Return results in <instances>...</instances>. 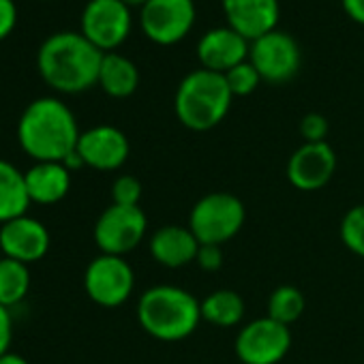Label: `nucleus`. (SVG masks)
<instances>
[{
	"label": "nucleus",
	"mask_w": 364,
	"mask_h": 364,
	"mask_svg": "<svg viewBox=\"0 0 364 364\" xmlns=\"http://www.w3.org/2000/svg\"><path fill=\"white\" fill-rule=\"evenodd\" d=\"M103 52L82 33L63 31L50 35L37 52V71L56 92L77 95L99 84Z\"/></svg>",
	"instance_id": "obj_1"
},
{
	"label": "nucleus",
	"mask_w": 364,
	"mask_h": 364,
	"mask_svg": "<svg viewBox=\"0 0 364 364\" xmlns=\"http://www.w3.org/2000/svg\"><path fill=\"white\" fill-rule=\"evenodd\" d=\"M80 135L75 114L56 97H41L28 103L18 122V141L35 163H63L77 148Z\"/></svg>",
	"instance_id": "obj_2"
},
{
	"label": "nucleus",
	"mask_w": 364,
	"mask_h": 364,
	"mask_svg": "<svg viewBox=\"0 0 364 364\" xmlns=\"http://www.w3.org/2000/svg\"><path fill=\"white\" fill-rule=\"evenodd\" d=\"M137 321L156 341L173 343L191 336L202 321L200 300L176 285H154L139 296Z\"/></svg>",
	"instance_id": "obj_3"
},
{
	"label": "nucleus",
	"mask_w": 364,
	"mask_h": 364,
	"mask_svg": "<svg viewBox=\"0 0 364 364\" xmlns=\"http://www.w3.org/2000/svg\"><path fill=\"white\" fill-rule=\"evenodd\" d=\"M232 101L234 95L225 82V75L200 67L187 73L178 84L173 95V112L185 129L204 133L225 120Z\"/></svg>",
	"instance_id": "obj_4"
},
{
	"label": "nucleus",
	"mask_w": 364,
	"mask_h": 364,
	"mask_svg": "<svg viewBox=\"0 0 364 364\" xmlns=\"http://www.w3.org/2000/svg\"><path fill=\"white\" fill-rule=\"evenodd\" d=\"M247 219L240 198L225 191H215L200 198L189 213V230L200 245L223 247L238 236Z\"/></svg>",
	"instance_id": "obj_5"
},
{
	"label": "nucleus",
	"mask_w": 364,
	"mask_h": 364,
	"mask_svg": "<svg viewBox=\"0 0 364 364\" xmlns=\"http://www.w3.org/2000/svg\"><path fill=\"white\" fill-rule=\"evenodd\" d=\"M131 28V7L122 0H88L80 18V33L103 54L116 52L129 39Z\"/></svg>",
	"instance_id": "obj_6"
},
{
	"label": "nucleus",
	"mask_w": 364,
	"mask_h": 364,
	"mask_svg": "<svg viewBox=\"0 0 364 364\" xmlns=\"http://www.w3.org/2000/svg\"><path fill=\"white\" fill-rule=\"evenodd\" d=\"M291 349V328L272 317H259L240 328L234 341L242 364H279Z\"/></svg>",
	"instance_id": "obj_7"
},
{
	"label": "nucleus",
	"mask_w": 364,
	"mask_h": 364,
	"mask_svg": "<svg viewBox=\"0 0 364 364\" xmlns=\"http://www.w3.org/2000/svg\"><path fill=\"white\" fill-rule=\"evenodd\" d=\"M148 232V219L139 206H107L95 223V242L101 253L124 257L139 247Z\"/></svg>",
	"instance_id": "obj_8"
},
{
	"label": "nucleus",
	"mask_w": 364,
	"mask_h": 364,
	"mask_svg": "<svg viewBox=\"0 0 364 364\" xmlns=\"http://www.w3.org/2000/svg\"><path fill=\"white\" fill-rule=\"evenodd\" d=\"M198 11L193 0H150L139 9L141 33L156 46H176L185 39L193 24Z\"/></svg>",
	"instance_id": "obj_9"
},
{
	"label": "nucleus",
	"mask_w": 364,
	"mask_h": 364,
	"mask_svg": "<svg viewBox=\"0 0 364 364\" xmlns=\"http://www.w3.org/2000/svg\"><path fill=\"white\" fill-rule=\"evenodd\" d=\"M249 63L257 69L262 82L285 84L298 75L302 65V52L291 35L277 28L251 41Z\"/></svg>",
	"instance_id": "obj_10"
},
{
	"label": "nucleus",
	"mask_w": 364,
	"mask_h": 364,
	"mask_svg": "<svg viewBox=\"0 0 364 364\" xmlns=\"http://www.w3.org/2000/svg\"><path fill=\"white\" fill-rule=\"evenodd\" d=\"M135 287V274L131 264L118 255L101 253L84 272V289L88 298L105 309L124 304Z\"/></svg>",
	"instance_id": "obj_11"
},
{
	"label": "nucleus",
	"mask_w": 364,
	"mask_h": 364,
	"mask_svg": "<svg viewBox=\"0 0 364 364\" xmlns=\"http://www.w3.org/2000/svg\"><path fill=\"white\" fill-rule=\"evenodd\" d=\"M336 171V152L328 141L302 144L287 161L285 176L298 191H319L332 180Z\"/></svg>",
	"instance_id": "obj_12"
},
{
	"label": "nucleus",
	"mask_w": 364,
	"mask_h": 364,
	"mask_svg": "<svg viewBox=\"0 0 364 364\" xmlns=\"http://www.w3.org/2000/svg\"><path fill=\"white\" fill-rule=\"evenodd\" d=\"M75 150L86 167L99 171H114L127 163L131 146L127 135L118 127L97 124L88 131H82Z\"/></svg>",
	"instance_id": "obj_13"
},
{
	"label": "nucleus",
	"mask_w": 364,
	"mask_h": 364,
	"mask_svg": "<svg viewBox=\"0 0 364 364\" xmlns=\"http://www.w3.org/2000/svg\"><path fill=\"white\" fill-rule=\"evenodd\" d=\"M0 249L3 255L22 264H35L50 251L48 228L28 215L18 217L5 225H0Z\"/></svg>",
	"instance_id": "obj_14"
},
{
	"label": "nucleus",
	"mask_w": 364,
	"mask_h": 364,
	"mask_svg": "<svg viewBox=\"0 0 364 364\" xmlns=\"http://www.w3.org/2000/svg\"><path fill=\"white\" fill-rule=\"evenodd\" d=\"M228 26L249 43L277 31L281 18L279 0H221Z\"/></svg>",
	"instance_id": "obj_15"
},
{
	"label": "nucleus",
	"mask_w": 364,
	"mask_h": 364,
	"mask_svg": "<svg viewBox=\"0 0 364 364\" xmlns=\"http://www.w3.org/2000/svg\"><path fill=\"white\" fill-rule=\"evenodd\" d=\"M251 43L232 31L230 26H217L208 31L198 43V60L202 69L225 75L230 69L249 60Z\"/></svg>",
	"instance_id": "obj_16"
},
{
	"label": "nucleus",
	"mask_w": 364,
	"mask_h": 364,
	"mask_svg": "<svg viewBox=\"0 0 364 364\" xmlns=\"http://www.w3.org/2000/svg\"><path fill=\"white\" fill-rule=\"evenodd\" d=\"M148 251L165 268H185L196 262L200 242L189 225H163L150 236Z\"/></svg>",
	"instance_id": "obj_17"
},
{
	"label": "nucleus",
	"mask_w": 364,
	"mask_h": 364,
	"mask_svg": "<svg viewBox=\"0 0 364 364\" xmlns=\"http://www.w3.org/2000/svg\"><path fill=\"white\" fill-rule=\"evenodd\" d=\"M26 178V191L33 204L52 206L67 198L71 189V171L58 161H39L28 171Z\"/></svg>",
	"instance_id": "obj_18"
},
{
	"label": "nucleus",
	"mask_w": 364,
	"mask_h": 364,
	"mask_svg": "<svg viewBox=\"0 0 364 364\" xmlns=\"http://www.w3.org/2000/svg\"><path fill=\"white\" fill-rule=\"evenodd\" d=\"M99 86L112 99H127L139 86V69L131 58L118 52L103 54L99 69Z\"/></svg>",
	"instance_id": "obj_19"
},
{
	"label": "nucleus",
	"mask_w": 364,
	"mask_h": 364,
	"mask_svg": "<svg viewBox=\"0 0 364 364\" xmlns=\"http://www.w3.org/2000/svg\"><path fill=\"white\" fill-rule=\"evenodd\" d=\"M31 198L26 191V178L14 163L0 159V225H5L18 217H24Z\"/></svg>",
	"instance_id": "obj_20"
},
{
	"label": "nucleus",
	"mask_w": 364,
	"mask_h": 364,
	"mask_svg": "<svg viewBox=\"0 0 364 364\" xmlns=\"http://www.w3.org/2000/svg\"><path fill=\"white\" fill-rule=\"evenodd\" d=\"M200 304L202 319L217 328H234L245 317V300L234 289H215Z\"/></svg>",
	"instance_id": "obj_21"
},
{
	"label": "nucleus",
	"mask_w": 364,
	"mask_h": 364,
	"mask_svg": "<svg viewBox=\"0 0 364 364\" xmlns=\"http://www.w3.org/2000/svg\"><path fill=\"white\" fill-rule=\"evenodd\" d=\"M31 289V270L26 264L3 257L0 259V304L11 309L20 304Z\"/></svg>",
	"instance_id": "obj_22"
},
{
	"label": "nucleus",
	"mask_w": 364,
	"mask_h": 364,
	"mask_svg": "<svg viewBox=\"0 0 364 364\" xmlns=\"http://www.w3.org/2000/svg\"><path fill=\"white\" fill-rule=\"evenodd\" d=\"M304 309H306V300L298 287L279 285L268 296V313L266 315L277 319L279 323H285L291 328V323H296L302 317Z\"/></svg>",
	"instance_id": "obj_23"
},
{
	"label": "nucleus",
	"mask_w": 364,
	"mask_h": 364,
	"mask_svg": "<svg viewBox=\"0 0 364 364\" xmlns=\"http://www.w3.org/2000/svg\"><path fill=\"white\" fill-rule=\"evenodd\" d=\"M338 236L345 249L364 259V204H358L345 213L338 228Z\"/></svg>",
	"instance_id": "obj_24"
},
{
	"label": "nucleus",
	"mask_w": 364,
	"mask_h": 364,
	"mask_svg": "<svg viewBox=\"0 0 364 364\" xmlns=\"http://www.w3.org/2000/svg\"><path fill=\"white\" fill-rule=\"evenodd\" d=\"M225 82H228L234 99H236V97H249V95H253L257 90L262 77H259L257 69L249 60H245V63H240L238 67H234V69H230L225 73Z\"/></svg>",
	"instance_id": "obj_25"
},
{
	"label": "nucleus",
	"mask_w": 364,
	"mask_h": 364,
	"mask_svg": "<svg viewBox=\"0 0 364 364\" xmlns=\"http://www.w3.org/2000/svg\"><path fill=\"white\" fill-rule=\"evenodd\" d=\"M141 200V182L135 176H118L112 185V204L118 206H139Z\"/></svg>",
	"instance_id": "obj_26"
},
{
	"label": "nucleus",
	"mask_w": 364,
	"mask_h": 364,
	"mask_svg": "<svg viewBox=\"0 0 364 364\" xmlns=\"http://www.w3.org/2000/svg\"><path fill=\"white\" fill-rule=\"evenodd\" d=\"M328 131H330L328 118L321 116V114H317V112L306 114V116L300 120V135H302L304 144H319V141H326Z\"/></svg>",
	"instance_id": "obj_27"
},
{
	"label": "nucleus",
	"mask_w": 364,
	"mask_h": 364,
	"mask_svg": "<svg viewBox=\"0 0 364 364\" xmlns=\"http://www.w3.org/2000/svg\"><path fill=\"white\" fill-rule=\"evenodd\" d=\"M196 264L204 272H217L223 266V247H217V245H200Z\"/></svg>",
	"instance_id": "obj_28"
},
{
	"label": "nucleus",
	"mask_w": 364,
	"mask_h": 364,
	"mask_svg": "<svg viewBox=\"0 0 364 364\" xmlns=\"http://www.w3.org/2000/svg\"><path fill=\"white\" fill-rule=\"evenodd\" d=\"M18 24V5L16 0H0V41L7 39Z\"/></svg>",
	"instance_id": "obj_29"
},
{
	"label": "nucleus",
	"mask_w": 364,
	"mask_h": 364,
	"mask_svg": "<svg viewBox=\"0 0 364 364\" xmlns=\"http://www.w3.org/2000/svg\"><path fill=\"white\" fill-rule=\"evenodd\" d=\"M14 338V319H11V309L0 304V355L9 353V345Z\"/></svg>",
	"instance_id": "obj_30"
},
{
	"label": "nucleus",
	"mask_w": 364,
	"mask_h": 364,
	"mask_svg": "<svg viewBox=\"0 0 364 364\" xmlns=\"http://www.w3.org/2000/svg\"><path fill=\"white\" fill-rule=\"evenodd\" d=\"M343 11L355 22L364 26V0H341Z\"/></svg>",
	"instance_id": "obj_31"
},
{
	"label": "nucleus",
	"mask_w": 364,
	"mask_h": 364,
	"mask_svg": "<svg viewBox=\"0 0 364 364\" xmlns=\"http://www.w3.org/2000/svg\"><path fill=\"white\" fill-rule=\"evenodd\" d=\"M63 165L69 169V171H75V169H80V167H84V161H82V156L77 154V150H73L65 161H63Z\"/></svg>",
	"instance_id": "obj_32"
},
{
	"label": "nucleus",
	"mask_w": 364,
	"mask_h": 364,
	"mask_svg": "<svg viewBox=\"0 0 364 364\" xmlns=\"http://www.w3.org/2000/svg\"><path fill=\"white\" fill-rule=\"evenodd\" d=\"M0 364H28V360L24 355H20V353L9 351L5 355H0Z\"/></svg>",
	"instance_id": "obj_33"
},
{
	"label": "nucleus",
	"mask_w": 364,
	"mask_h": 364,
	"mask_svg": "<svg viewBox=\"0 0 364 364\" xmlns=\"http://www.w3.org/2000/svg\"><path fill=\"white\" fill-rule=\"evenodd\" d=\"M122 3H124L127 7H139V9H141L146 3H150V0H122Z\"/></svg>",
	"instance_id": "obj_34"
},
{
	"label": "nucleus",
	"mask_w": 364,
	"mask_h": 364,
	"mask_svg": "<svg viewBox=\"0 0 364 364\" xmlns=\"http://www.w3.org/2000/svg\"><path fill=\"white\" fill-rule=\"evenodd\" d=\"M3 257H5V255H3V249H0V259H3Z\"/></svg>",
	"instance_id": "obj_35"
},
{
	"label": "nucleus",
	"mask_w": 364,
	"mask_h": 364,
	"mask_svg": "<svg viewBox=\"0 0 364 364\" xmlns=\"http://www.w3.org/2000/svg\"><path fill=\"white\" fill-rule=\"evenodd\" d=\"M46 3H52V0H46Z\"/></svg>",
	"instance_id": "obj_36"
}]
</instances>
